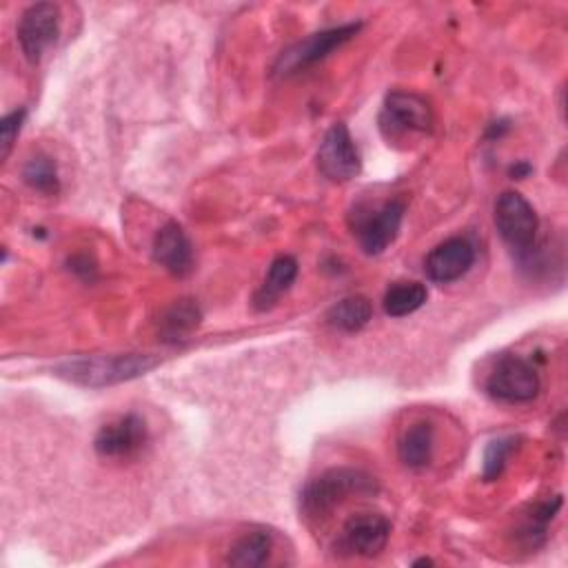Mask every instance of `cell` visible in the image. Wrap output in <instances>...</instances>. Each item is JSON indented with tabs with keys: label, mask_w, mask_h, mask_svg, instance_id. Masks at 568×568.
<instances>
[{
	"label": "cell",
	"mask_w": 568,
	"mask_h": 568,
	"mask_svg": "<svg viewBox=\"0 0 568 568\" xmlns=\"http://www.w3.org/2000/svg\"><path fill=\"white\" fill-rule=\"evenodd\" d=\"M160 364L153 355H82L64 359L55 366V375L84 388H104L135 379Z\"/></svg>",
	"instance_id": "cell-1"
},
{
	"label": "cell",
	"mask_w": 568,
	"mask_h": 568,
	"mask_svg": "<svg viewBox=\"0 0 568 568\" xmlns=\"http://www.w3.org/2000/svg\"><path fill=\"white\" fill-rule=\"evenodd\" d=\"M377 490V479L366 470L348 466L328 468L304 486L300 495V508L308 519H322L328 517L346 499L368 497Z\"/></svg>",
	"instance_id": "cell-2"
},
{
	"label": "cell",
	"mask_w": 568,
	"mask_h": 568,
	"mask_svg": "<svg viewBox=\"0 0 568 568\" xmlns=\"http://www.w3.org/2000/svg\"><path fill=\"white\" fill-rule=\"evenodd\" d=\"M379 129L388 142H413L433 129V111L426 98L413 91H390L379 113Z\"/></svg>",
	"instance_id": "cell-3"
},
{
	"label": "cell",
	"mask_w": 568,
	"mask_h": 568,
	"mask_svg": "<svg viewBox=\"0 0 568 568\" xmlns=\"http://www.w3.org/2000/svg\"><path fill=\"white\" fill-rule=\"evenodd\" d=\"M362 29V22H348V24H337L328 27L322 31H315L306 36L304 40H297L288 49H284L275 64H273V75L275 78H288L300 71H306L308 67L322 62L326 55H331L335 49L346 44L357 36Z\"/></svg>",
	"instance_id": "cell-4"
},
{
	"label": "cell",
	"mask_w": 568,
	"mask_h": 568,
	"mask_svg": "<svg viewBox=\"0 0 568 568\" xmlns=\"http://www.w3.org/2000/svg\"><path fill=\"white\" fill-rule=\"evenodd\" d=\"M539 386L541 382L537 368L521 355L499 357L486 379V393L508 404H524L535 399Z\"/></svg>",
	"instance_id": "cell-5"
},
{
	"label": "cell",
	"mask_w": 568,
	"mask_h": 568,
	"mask_svg": "<svg viewBox=\"0 0 568 568\" xmlns=\"http://www.w3.org/2000/svg\"><path fill=\"white\" fill-rule=\"evenodd\" d=\"M495 226L501 240L519 253H526L535 244L539 217L532 204L517 191H504L495 202Z\"/></svg>",
	"instance_id": "cell-6"
},
{
	"label": "cell",
	"mask_w": 568,
	"mask_h": 568,
	"mask_svg": "<svg viewBox=\"0 0 568 568\" xmlns=\"http://www.w3.org/2000/svg\"><path fill=\"white\" fill-rule=\"evenodd\" d=\"M406 204L402 200H386L375 209L355 213L353 233L366 255L384 253L399 235Z\"/></svg>",
	"instance_id": "cell-7"
},
{
	"label": "cell",
	"mask_w": 568,
	"mask_h": 568,
	"mask_svg": "<svg viewBox=\"0 0 568 568\" xmlns=\"http://www.w3.org/2000/svg\"><path fill=\"white\" fill-rule=\"evenodd\" d=\"M317 169L331 182H348L362 171V155L346 124L335 122L317 149Z\"/></svg>",
	"instance_id": "cell-8"
},
{
	"label": "cell",
	"mask_w": 568,
	"mask_h": 568,
	"mask_svg": "<svg viewBox=\"0 0 568 568\" xmlns=\"http://www.w3.org/2000/svg\"><path fill=\"white\" fill-rule=\"evenodd\" d=\"M149 442V428L138 413L120 415L118 419L100 426L93 439V448L104 459H131Z\"/></svg>",
	"instance_id": "cell-9"
},
{
	"label": "cell",
	"mask_w": 568,
	"mask_h": 568,
	"mask_svg": "<svg viewBox=\"0 0 568 568\" xmlns=\"http://www.w3.org/2000/svg\"><path fill=\"white\" fill-rule=\"evenodd\" d=\"M60 33V9L53 2H36L27 7L18 22V42L24 58L38 64L44 51Z\"/></svg>",
	"instance_id": "cell-10"
},
{
	"label": "cell",
	"mask_w": 568,
	"mask_h": 568,
	"mask_svg": "<svg viewBox=\"0 0 568 568\" xmlns=\"http://www.w3.org/2000/svg\"><path fill=\"white\" fill-rule=\"evenodd\" d=\"M390 521L379 513L353 515L337 539V550L351 557H375L386 548Z\"/></svg>",
	"instance_id": "cell-11"
},
{
	"label": "cell",
	"mask_w": 568,
	"mask_h": 568,
	"mask_svg": "<svg viewBox=\"0 0 568 568\" xmlns=\"http://www.w3.org/2000/svg\"><path fill=\"white\" fill-rule=\"evenodd\" d=\"M475 264V246L468 237L455 235L439 242L424 260V273L435 284H450L464 277Z\"/></svg>",
	"instance_id": "cell-12"
},
{
	"label": "cell",
	"mask_w": 568,
	"mask_h": 568,
	"mask_svg": "<svg viewBox=\"0 0 568 568\" xmlns=\"http://www.w3.org/2000/svg\"><path fill=\"white\" fill-rule=\"evenodd\" d=\"M155 264L173 277H186L193 271V244L178 222H166L158 229L151 246Z\"/></svg>",
	"instance_id": "cell-13"
},
{
	"label": "cell",
	"mask_w": 568,
	"mask_h": 568,
	"mask_svg": "<svg viewBox=\"0 0 568 568\" xmlns=\"http://www.w3.org/2000/svg\"><path fill=\"white\" fill-rule=\"evenodd\" d=\"M200 322H202V311L197 302L191 297H182L164 308V313L160 315L158 333L169 344H182L197 331Z\"/></svg>",
	"instance_id": "cell-14"
},
{
	"label": "cell",
	"mask_w": 568,
	"mask_h": 568,
	"mask_svg": "<svg viewBox=\"0 0 568 568\" xmlns=\"http://www.w3.org/2000/svg\"><path fill=\"white\" fill-rule=\"evenodd\" d=\"M297 277V260L291 255H280L271 262L260 288L253 295V306L257 311H268L273 308L280 297L293 286Z\"/></svg>",
	"instance_id": "cell-15"
},
{
	"label": "cell",
	"mask_w": 568,
	"mask_h": 568,
	"mask_svg": "<svg viewBox=\"0 0 568 568\" xmlns=\"http://www.w3.org/2000/svg\"><path fill=\"white\" fill-rule=\"evenodd\" d=\"M435 448V428L430 422H415L410 424L399 442H397V457L410 470H422L430 464Z\"/></svg>",
	"instance_id": "cell-16"
},
{
	"label": "cell",
	"mask_w": 568,
	"mask_h": 568,
	"mask_svg": "<svg viewBox=\"0 0 568 568\" xmlns=\"http://www.w3.org/2000/svg\"><path fill=\"white\" fill-rule=\"evenodd\" d=\"M273 550V537L266 530H248L237 537L226 555V564L235 568H255L268 561Z\"/></svg>",
	"instance_id": "cell-17"
},
{
	"label": "cell",
	"mask_w": 568,
	"mask_h": 568,
	"mask_svg": "<svg viewBox=\"0 0 568 568\" xmlns=\"http://www.w3.org/2000/svg\"><path fill=\"white\" fill-rule=\"evenodd\" d=\"M373 317V304L364 295H348L339 302H335L328 313L326 322L339 333H357L362 331Z\"/></svg>",
	"instance_id": "cell-18"
},
{
	"label": "cell",
	"mask_w": 568,
	"mask_h": 568,
	"mask_svg": "<svg viewBox=\"0 0 568 568\" xmlns=\"http://www.w3.org/2000/svg\"><path fill=\"white\" fill-rule=\"evenodd\" d=\"M428 291L422 282H395L384 293V313L390 317H404L424 306Z\"/></svg>",
	"instance_id": "cell-19"
},
{
	"label": "cell",
	"mask_w": 568,
	"mask_h": 568,
	"mask_svg": "<svg viewBox=\"0 0 568 568\" xmlns=\"http://www.w3.org/2000/svg\"><path fill=\"white\" fill-rule=\"evenodd\" d=\"M22 180L38 193L44 195H55L60 191V178H58V166L55 162L44 155L36 153L31 155L24 166H22Z\"/></svg>",
	"instance_id": "cell-20"
},
{
	"label": "cell",
	"mask_w": 568,
	"mask_h": 568,
	"mask_svg": "<svg viewBox=\"0 0 568 568\" xmlns=\"http://www.w3.org/2000/svg\"><path fill=\"white\" fill-rule=\"evenodd\" d=\"M517 444H519V437L508 435V437H497V439H493L486 446V450H484V468H481V477L486 481H495L504 473L506 462L515 453Z\"/></svg>",
	"instance_id": "cell-21"
},
{
	"label": "cell",
	"mask_w": 568,
	"mask_h": 568,
	"mask_svg": "<svg viewBox=\"0 0 568 568\" xmlns=\"http://www.w3.org/2000/svg\"><path fill=\"white\" fill-rule=\"evenodd\" d=\"M27 118V109H16L11 113H7L0 120V160L4 162L13 149V142L22 129V122Z\"/></svg>",
	"instance_id": "cell-22"
},
{
	"label": "cell",
	"mask_w": 568,
	"mask_h": 568,
	"mask_svg": "<svg viewBox=\"0 0 568 568\" xmlns=\"http://www.w3.org/2000/svg\"><path fill=\"white\" fill-rule=\"evenodd\" d=\"M69 271H71V273H75L78 277L87 280V282H93V280H95V275H98V266H95V262H93L89 255H84V253L69 257Z\"/></svg>",
	"instance_id": "cell-23"
},
{
	"label": "cell",
	"mask_w": 568,
	"mask_h": 568,
	"mask_svg": "<svg viewBox=\"0 0 568 568\" xmlns=\"http://www.w3.org/2000/svg\"><path fill=\"white\" fill-rule=\"evenodd\" d=\"M530 171H532V166H530L528 162H517V164H513V166H510V171H508V173H510L513 178L521 180V178H526Z\"/></svg>",
	"instance_id": "cell-24"
},
{
	"label": "cell",
	"mask_w": 568,
	"mask_h": 568,
	"mask_svg": "<svg viewBox=\"0 0 568 568\" xmlns=\"http://www.w3.org/2000/svg\"><path fill=\"white\" fill-rule=\"evenodd\" d=\"M430 564H433V559H428V557H422V559L413 561V566H430Z\"/></svg>",
	"instance_id": "cell-25"
}]
</instances>
